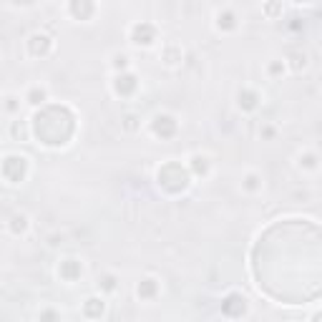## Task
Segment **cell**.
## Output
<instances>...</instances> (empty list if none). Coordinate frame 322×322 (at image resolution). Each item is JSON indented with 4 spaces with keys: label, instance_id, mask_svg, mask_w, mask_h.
Segmentation results:
<instances>
[{
    "label": "cell",
    "instance_id": "obj_1",
    "mask_svg": "<svg viewBox=\"0 0 322 322\" xmlns=\"http://www.w3.org/2000/svg\"><path fill=\"white\" fill-rule=\"evenodd\" d=\"M26 101H28L30 106H40V103H46V101H48V88L33 86L28 93H26Z\"/></svg>",
    "mask_w": 322,
    "mask_h": 322
},
{
    "label": "cell",
    "instance_id": "obj_2",
    "mask_svg": "<svg viewBox=\"0 0 322 322\" xmlns=\"http://www.w3.org/2000/svg\"><path fill=\"white\" fill-rule=\"evenodd\" d=\"M103 307H106V302H103L101 297H88L86 299V315L88 317H101V315H103Z\"/></svg>",
    "mask_w": 322,
    "mask_h": 322
},
{
    "label": "cell",
    "instance_id": "obj_3",
    "mask_svg": "<svg viewBox=\"0 0 322 322\" xmlns=\"http://www.w3.org/2000/svg\"><path fill=\"white\" fill-rule=\"evenodd\" d=\"M262 184H260V176L257 174H247L244 176V189H249V191H254V189H260Z\"/></svg>",
    "mask_w": 322,
    "mask_h": 322
},
{
    "label": "cell",
    "instance_id": "obj_4",
    "mask_svg": "<svg viewBox=\"0 0 322 322\" xmlns=\"http://www.w3.org/2000/svg\"><path fill=\"white\" fill-rule=\"evenodd\" d=\"M154 287H156V280H151V277H148V280H144V282L139 285V290H136V292H139V297H146Z\"/></svg>",
    "mask_w": 322,
    "mask_h": 322
},
{
    "label": "cell",
    "instance_id": "obj_5",
    "mask_svg": "<svg viewBox=\"0 0 322 322\" xmlns=\"http://www.w3.org/2000/svg\"><path fill=\"white\" fill-rule=\"evenodd\" d=\"M315 161H317V159H315L312 154H305V156H299V166L305 164V166H310V169H315V166H317Z\"/></svg>",
    "mask_w": 322,
    "mask_h": 322
},
{
    "label": "cell",
    "instance_id": "obj_6",
    "mask_svg": "<svg viewBox=\"0 0 322 322\" xmlns=\"http://www.w3.org/2000/svg\"><path fill=\"white\" fill-rule=\"evenodd\" d=\"M40 322H58V317H56V312L46 310V312H40Z\"/></svg>",
    "mask_w": 322,
    "mask_h": 322
},
{
    "label": "cell",
    "instance_id": "obj_7",
    "mask_svg": "<svg viewBox=\"0 0 322 322\" xmlns=\"http://www.w3.org/2000/svg\"><path fill=\"white\" fill-rule=\"evenodd\" d=\"M312 322H322V312H317V315L312 317Z\"/></svg>",
    "mask_w": 322,
    "mask_h": 322
}]
</instances>
